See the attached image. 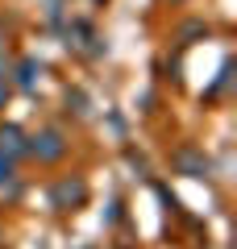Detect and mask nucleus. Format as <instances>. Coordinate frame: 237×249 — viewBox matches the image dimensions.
Masks as SVG:
<instances>
[{"label":"nucleus","mask_w":237,"mask_h":249,"mask_svg":"<svg viewBox=\"0 0 237 249\" xmlns=\"http://www.w3.org/2000/svg\"><path fill=\"white\" fill-rule=\"evenodd\" d=\"M0 170H9V162H0Z\"/></svg>","instance_id":"obj_1"}]
</instances>
